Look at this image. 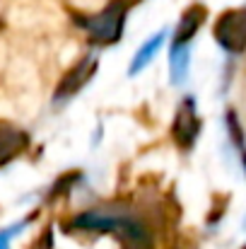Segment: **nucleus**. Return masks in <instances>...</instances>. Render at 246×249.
I'll return each instance as SVG.
<instances>
[{
	"label": "nucleus",
	"mask_w": 246,
	"mask_h": 249,
	"mask_svg": "<svg viewBox=\"0 0 246 249\" xmlns=\"http://www.w3.org/2000/svg\"><path fill=\"white\" fill-rule=\"evenodd\" d=\"M73 225L78 230H92V232H118L121 240L128 242L133 249H150V245H152L150 232L135 218H126V215H109V213L87 211V213L75 215Z\"/></svg>",
	"instance_id": "f257e3e1"
},
{
	"label": "nucleus",
	"mask_w": 246,
	"mask_h": 249,
	"mask_svg": "<svg viewBox=\"0 0 246 249\" xmlns=\"http://www.w3.org/2000/svg\"><path fill=\"white\" fill-rule=\"evenodd\" d=\"M215 39L217 44L230 53H242L246 49V7L227 10L220 15L215 24Z\"/></svg>",
	"instance_id": "f03ea898"
},
{
	"label": "nucleus",
	"mask_w": 246,
	"mask_h": 249,
	"mask_svg": "<svg viewBox=\"0 0 246 249\" xmlns=\"http://www.w3.org/2000/svg\"><path fill=\"white\" fill-rule=\"evenodd\" d=\"M123 22H126V5L123 2H114L104 12H99L97 17L87 19L82 27H87L89 34L97 41H116L121 36V32H123Z\"/></svg>",
	"instance_id": "7ed1b4c3"
},
{
	"label": "nucleus",
	"mask_w": 246,
	"mask_h": 249,
	"mask_svg": "<svg viewBox=\"0 0 246 249\" xmlns=\"http://www.w3.org/2000/svg\"><path fill=\"white\" fill-rule=\"evenodd\" d=\"M198 131H200V121H198V116H196V104H193V99L188 97V99H183V107H181L179 114H176L174 138H176V143H179L181 148H191L193 141H196V136H198Z\"/></svg>",
	"instance_id": "20e7f679"
},
{
	"label": "nucleus",
	"mask_w": 246,
	"mask_h": 249,
	"mask_svg": "<svg viewBox=\"0 0 246 249\" xmlns=\"http://www.w3.org/2000/svg\"><path fill=\"white\" fill-rule=\"evenodd\" d=\"M27 143H29V138L24 131H19L15 126H0V167L15 160L27 148Z\"/></svg>",
	"instance_id": "39448f33"
},
{
	"label": "nucleus",
	"mask_w": 246,
	"mask_h": 249,
	"mask_svg": "<svg viewBox=\"0 0 246 249\" xmlns=\"http://www.w3.org/2000/svg\"><path fill=\"white\" fill-rule=\"evenodd\" d=\"M203 22H205V7H203V5L188 7V10L183 12L179 27H176V34H174V44H171V46H186V44L193 39V34L200 29Z\"/></svg>",
	"instance_id": "423d86ee"
},
{
	"label": "nucleus",
	"mask_w": 246,
	"mask_h": 249,
	"mask_svg": "<svg viewBox=\"0 0 246 249\" xmlns=\"http://www.w3.org/2000/svg\"><path fill=\"white\" fill-rule=\"evenodd\" d=\"M94 61L92 58H84V61H80L70 73H66V78L61 80V85H58V89H56V99H63V97H68V94H73L75 89H80L82 83L84 80H89V75H92V71H94Z\"/></svg>",
	"instance_id": "0eeeda50"
},
{
	"label": "nucleus",
	"mask_w": 246,
	"mask_h": 249,
	"mask_svg": "<svg viewBox=\"0 0 246 249\" xmlns=\"http://www.w3.org/2000/svg\"><path fill=\"white\" fill-rule=\"evenodd\" d=\"M164 36H166V32L162 29V32H157L155 36H150V39H148V41L140 46V51L133 56V63H131V68H128V73H131V75L140 73V71H143V68L150 63V58H152V56L160 51V46L164 44Z\"/></svg>",
	"instance_id": "6e6552de"
},
{
	"label": "nucleus",
	"mask_w": 246,
	"mask_h": 249,
	"mask_svg": "<svg viewBox=\"0 0 246 249\" xmlns=\"http://www.w3.org/2000/svg\"><path fill=\"white\" fill-rule=\"evenodd\" d=\"M171 83L181 85L188 75V49L186 46H171Z\"/></svg>",
	"instance_id": "1a4fd4ad"
},
{
	"label": "nucleus",
	"mask_w": 246,
	"mask_h": 249,
	"mask_svg": "<svg viewBox=\"0 0 246 249\" xmlns=\"http://www.w3.org/2000/svg\"><path fill=\"white\" fill-rule=\"evenodd\" d=\"M22 228H24V223H22V225H15V228H10V230H2V232H0V249H10L12 235H17Z\"/></svg>",
	"instance_id": "9d476101"
},
{
	"label": "nucleus",
	"mask_w": 246,
	"mask_h": 249,
	"mask_svg": "<svg viewBox=\"0 0 246 249\" xmlns=\"http://www.w3.org/2000/svg\"><path fill=\"white\" fill-rule=\"evenodd\" d=\"M230 131H234V143H242V133H239V128H237L234 114H230Z\"/></svg>",
	"instance_id": "9b49d317"
},
{
	"label": "nucleus",
	"mask_w": 246,
	"mask_h": 249,
	"mask_svg": "<svg viewBox=\"0 0 246 249\" xmlns=\"http://www.w3.org/2000/svg\"><path fill=\"white\" fill-rule=\"evenodd\" d=\"M244 169H246V155H244Z\"/></svg>",
	"instance_id": "f8f14e48"
},
{
	"label": "nucleus",
	"mask_w": 246,
	"mask_h": 249,
	"mask_svg": "<svg viewBox=\"0 0 246 249\" xmlns=\"http://www.w3.org/2000/svg\"><path fill=\"white\" fill-rule=\"evenodd\" d=\"M244 249H246V247H244Z\"/></svg>",
	"instance_id": "ddd939ff"
}]
</instances>
